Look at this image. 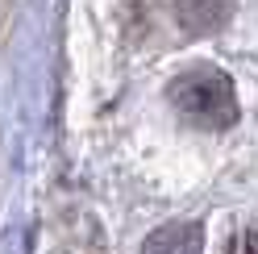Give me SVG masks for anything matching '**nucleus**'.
Listing matches in <instances>:
<instances>
[{
	"instance_id": "obj_1",
	"label": "nucleus",
	"mask_w": 258,
	"mask_h": 254,
	"mask_svg": "<svg viewBox=\"0 0 258 254\" xmlns=\"http://www.w3.org/2000/svg\"><path fill=\"white\" fill-rule=\"evenodd\" d=\"M171 104L204 130H225L237 121V96L229 75L217 67H191L171 84Z\"/></svg>"
},
{
	"instance_id": "obj_2",
	"label": "nucleus",
	"mask_w": 258,
	"mask_h": 254,
	"mask_svg": "<svg viewBox=\"0 0 258 254\" xmlns=\"http://www.w3.org/2000/svg\"><path fill=\"white\" fill-rule=\"evenodd\" d=\"M142 254H200V225H191V221L163 225L158 233L146 237Z\"/></svg>"
},
{
	"instance_id": "obj_3",
	"label": "nucleus",
	"mask_w": 258,
	"mask_h": 254,
	"mask_svg": "<svg viewBox=\"0 0 258 254\" xmlns=\"http://www.w3.org/2000/svg\"><path fill=\"white\" fill-rule=\"evenodd\" d=\"M229 254H258V225L246 229V233H237L233 246H229Z\"/></svg>"
}]
</instances>
